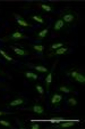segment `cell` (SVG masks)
Wrapping results in <instances>:
<instances>
[{
	"mask_svg": "<svg viewBox=\"0 0 85 129\" xmlns=\"http://www.w3.org/2000/svg\"><path fill=\"white\" fill-rule=\"evenodd\" d=\"M60 18L65 22V24L73 25L77 22V14L72 9H67V10H65V12H62Z\"/></svg>",
	"mask_w": 85,
	"mask_h": 129,
	"instance_id": "6da1fadb",
	"label": "cell"
},
{
	"mask_svg": "<svg viewBox=\"0 0 85 129\" xmlns=\"http://www.w3.org/2000/svg\"><path fill=\"white\" fill-rule=\"evenodd\" d=\"M27 37L25 36L24 33H22V32L20 31H16L14 32V33H12L10 36H7L5 37L2 39V41L7 42V41H17V40H22V39H26Z\"/></svg>",
	"mask_w": 85,
	"mask_h": 129,
	"instance_id": "7a4b0ae2",
	"label": "cell"
},
{
	"mask_svg": "<svg viewBox=\"0 0 85 129\" xmlns=\"http://www.w3.org/2000/svg\"><path fill=\"white\" fill-rule=\"evenodd\" d=\"M68 51H69V47L64 46V47H61V48L57 49V50H54V51H51V53H49L48 54V57H49V58H51V57L59 56V55H65V54H67Z\"/></svg>",
	"mask_w": 85,
	"mask_h": 129,
	"instance_id": "3957f363",
	"label": "cell"
},
{
	"mask_svg": "<svg viewBox=\"0 0 85 129\" xmlns=\"http://www.w3.org/2000/svg\"><path fill=\"white\" fill-rule=\"evenodd\" d=\"M14 16H15V18H16V22L18 23V25H20V26H23V27H32V26H33V24H32V23H28L26 20H24L20 15L14 14Z\"/></svg>",
	"mask_w": 85,
	"mask_h": 129,
	"instance_id": "277c9868",
	"label": "cell"
},
{
	"mask_svg": "<svg viewBox=\"0 0 85 129\" xmlns=\"http://www.w3.org/2000/svg\"><path fill=\"white\" fill-rule=\"evenodd\" d=\"M62 101H64V95H61V94H54L51 97V105L52 106H58Z\"/></svg>",
	"mask_w": 85,
	"mask_h": 129,
	"instance_id": "5b68a950",
	"label": "cell"
},
{
	"mask_svg": "<svg viewBox=\"0 0 85 129\" xmlns=\"http://www.w3.org/2000/svg\"><path fill=\"white\" fill-rule=\"evenodd\" d=\"M12 50L20 57H25V56H28L30 55V51L25 48H22V47H12Z\"/></svg>",
	"mask_w": 85,
	"mask_h": 129,
	"instance_id": "8992f818",
	"label": "cell"
},
{
	"mask_svg": "<svg viewBox=\"0 0 85 129\" xmlns=\"http://www.w3.org/2000/svg\"><path fill=\"white\" fill-rule=\"evenodd\" d=\"M54 68H56V64L52 66L49 73L46 74V91H49L50 89V85H51V81H52V74H54Z\"/></svg>",
	"mask_w": 85,
	"mask_h": 129,
	"instance_id": "52a82bcc",
	"label": "cell"
},
{
	"mask_svg": "<svg viewBox=\"0 0 85 129\" xmlns=\"http://www.w3.org/2000/svg\"><path fill=\"white\" fill-rule=\"evenodd\" d=\"M25 98L24 97H18V98H15V100H12V102L8 103V106L10 107H16V106H20V105H23L25 103Z\"/></svg>",
	"mask_w": 85,
	"mask_h": 129,
	"instance_id": "ba28073f",
	"label": "cell"
},
{
	"mask_svg": "<svg viewBox=\"0 0 85 129\" xmlns=\"http://www.w3.org/2000/svg\"><path fill=\"white\" fill-rule=\"evenodd\" d=\"M31 111H33L34 113H36V114H40V115H43L44 114V107H43V105H41V104H34L33 106L31 107Z\"/></svg>",
	"mask_w": 85,
	"mask_h": 129,
	"instance_id": "9c48e42d",
	"label": "cell"
},
{
	"mask_svg": "<svg viewBox=\"0 0 85 129\" xmlns=\"http://www.w3.org/2000/svg\"><path fill=\"white\" fill-rule=\"evenodd\" d=\"M48 33H49V27H46V29H43L42 31L38 32V33L35 34V38H36L38 40H42L48 36Z\"/></svg>",
	"mask_w": 85,
	"mask_h": 129,
	"instance_id": "30bf717a",
	"label": "cell"
},
{
	"mask_svg": "<svg viewBox=\"0 0 85 129\" xmlns=\"http://www.w3.org/2000/svg\"><path fill=\"white\" fill-rule=\"evenodd\" d=\"M64 26H65V22H64L60 17H59L58 20H57V22L54 23V31H60L61 29H64Z\"/></svg>",
	"mask_w": 85,
	"mask_h": 129,
	"instance_id": "8fae6325",
	"label": "cell"
},
{
	"mask_svg": "<svg viewBox=\"0 0 85 129\" xmlns=\"http://www.w3.org/2000/svg\"><path fill=\"white\" fill-rule=\"evenodd\" d=\"M64 46H66L65 42H56V44H52L50 47H49V50H50V53H51V51L57 50V49L61 48V47H64Z\"/></svg>",
	"mask_w": 85,
	"mask_h": 129,
	"instance_id": "7c38bea8",
	"label": "cell"
},
{
	"mask_svg": "<svg viewBox=\"0 0 85 129\" xmlns=\"http://www.w3.org/2000/svg\"><path fill=\"white\" fill-rule=\"evenodd\" d=\"M74 80L77 81L78 83H82V85H84V83H85V76L83 74L82 72H80V73L77 74V76H76L75 78H74Z\"/></svg>",
	"mask_w": 85,
	"mask_h": 129,
	"instance_id": "4fadbf2b",
	"label": "cell"
},
{
	"mask_svg": "<svg viewBox=\"0 0 85 129\" xmlns=\"http://www.w3.org/2000/svg\"><path fill=\"white\" fill-rule=\"evenodd\" d=\"M80 72V71L78 70V69H70V70H68V71H67V74H68L69 77H70V78H73V79H74Z\"/></svg>",
	"mask_w": 85,
	"mask_h": 129,
	"instance_id": "5bb4252c",
	"label": "cell"
},
{
	"mask_svg": "<svg viewBox=\"0 0 85 129\" xmlns=\"http://www.w3.org/2000/svg\"><path fill=\"white\" fill-rule=\"evenodd\" d=\"M32 20L40 23V24H44V23H46V20H44L41 15H33V16H32Z\"/></svg>",
	"mask_w": 85,
	"mask_h": 129,
	"instance_id": "9a60e30c",
	"label": "cell"
},
{
	"mask_svg": "<svg viewBox=\"0 0 85 129\" xmlns=\"http://www.w3.org/2000/svg\"><path fill=\"white\" fill-rule=\"evenodd\" d=\"M39 6L43 10H46V12H52V10H54V6L49 5V4H39Z\"/></svg>",
	"mask_w": 85,
	"mask_h": 129,
	"instance_id": "2e32d148",
	"label": "cell"
},
{
	"mask_svg": "<svg viewBox=\"0 0 85 129\" xmlns=\"http://www.w3.org/2000/svg\"><path fill=\"white\" fill-rule=\"evenodd\" d=\"M25 77H26L27 79H31V80H36V79L39 78V76H38L36 73H34V72H30V71L25 72Z\"/></svg>",
	"mask_w": 85,
	"mask_h": 129,
	"instance_id": "e0dca14e",
	"label": "cell"
},
{
	"mask_svg": "<svg viewBox=\"0 0 85 129\" xmlns=\"http://www.w3.org/2000/svg\"><path fill=\"white\" fill-rule=\"evenodd\" d=\"M32 49H33V50H35L36 51V53H43V50H44V46L43 45H32Z\"/></svg>",
	"mask_w": 85,
	"mask_h": 129,
	"instance_id": "ac0fdd59",
	"label": "cell"
},
{
	"mask_svg": "<svg viewBox=\"0 0 85 129\" xmlns=\"http://www.w3.org/2000/svg\"><path fill=\"white\" fill-rule=\"evenodd\" d=\"M76 121H72V120H67V121H62V123L60 124V127L62 128H68V127H73L75 126Z\"/></svg>",
	"mask_w": 85,
	"mask_h": 129,
	"instance_id": "d6986e66",
	"label": "cell"
},
{
	"mask_svg": "<svg viewBox=\"0 0 85 129\" xmlns=\"http://www.w3.org/2000/svg\"><path fill=\"white\" fill-rule=\"evenodd\" d=\"M0 55H1V56L4 57V58L6 59V61H8V62H14V58H12V57H10L9 55H8L7 53H6L5 50H2V49H0Z\"/></svg>",
	"mask_w": 85,
	"mask_h": 129,
	"instance_id": "ffe728a7",
	"label": "cell"
},
{
	"mask_svg": "<svg viewBox=\"0 0 85 129\" xmlns=\"http://www.w3.org/2000/svg\"><path fill=\"white\" fill-rule=\"evenodd\" d=\"M59 90H60L61 93H65V94H69L73 91V88L69 87V86H60V88H59Z\"/></svg>",
	"mask_w": 85,
	"mask_h": 129,
	"instance_id": "44dd1931",
	"label": "cell"
},
{
	"mask_svg": "<svg viewBox=\"0 0 85 129\" xmlns=\"http://www.w3.org/2000/svg\"><path fill=\"white\" fill-rule=\"evenodd\" d=\"M33 68L36 71H39V72H43V73L48 71V69H46V66H42V65H33Z\"/></svg>",
	"mask_w": 85,
	"mask_h": 129,
	"instance_id": "7402d4cb",
	"label": "cell"
},
{
	"mask_svg": "<svg viewBox=\"0 0 85 129\" xmlns=\"http://www.w3.org/2000/svg\"><path fill=\"white\" fill-rule=\"evenodd\" d=\"M67 118H51V122H56V123H58V122H62V121H67Z\"/></svg>",
	"mask_w": 85,
	"mask_h": 129,
	"instance_id": "603a6c76",
	"label": "cell"
},
{
	"mask_svg": "<svg viewBox=\"0 0 85 129\" xmlns=\"http://www.w3.org/2000/svg\"><path fill=\"white\" fill-rule=\"evenodd\" d=\"M68 104L70 105V106H76V105H77V100L74 97H70L68 100Z\"/></svg>",
	"mask_w": 85,
	"mask_h": 129,
	"instance_id": "cb8c5ba5",
	"label": "cell"
},
{
	"mask_svg": "<svg viewBox=\"0 0 85 129\" xmlns=\"http://www.w3.org/2000/svg\"><path fill=\"white\" fill-rule=\"evenodd\" d=\"M35 89L38 90V93H39L40 95H43V94H44V88L42 87L41 85H36V86H35Z\"/></svg>",
	"mask_w": 85,
	"mask_h": 129,
	"instance_id": "d4e9b609",
	"label": "cell"
},
{
	"mask_svg": "<svg viewBox=\"0 0 85 129\" xmlns=\"http://www.w3.org/2000/svg\"><path fill=\"white\" fill-rule=\"evenodd\" d=\"M0 124L4 127H12V124H10V122L6 121V120H0Z\"/></svg>",
	"mask_w": 85,
	"mask_h": 129,
	"instance_id": "484cf974",
	"label": "cell"
},
{
	"mask_svg": "<svg viewBox=\"0 0 85 129\" xmlns=\"http://www.w3.org/2000/svg\"><path fill=\"white\" fill-rule=\"evenodd\" d=\"M30 128H32V129H39L40 128V123H36V122L31 123V124H30Z\"/></svg>",
	"mask_w": 85,
	"mask_h": 129,
	"instance_id": "4316f807",
	"label": "cell"
},
{
	"mask_svg": "<svg viewBox=\"0 0 85 129\" xmlns=\"http://www.w3.org/2000/svg\"><path fill=\"white\" fill-rule=\"evenodd\" d=\"M7 114H10L9 112H4V111H0V117L1 115H7Z\"/></svg>",
	"mask_w": 85,
	"mask_h": 129,
	"instance_id": "83f0119b",
	"label": "cell"
},
{
	"mask_svg": "<svg viewBox=\"0 0 85 129\" xmlns=\"http://www.w3.org/2000/svg\"><path fill=\"white\" fill-rule=\"evenodd\" d=\"M0 73H1V74H4V72H2V71H1V70H0Z\"/></svg>",
	"mask_w": 85,
	"mask_h": 129,
	"instance_id": "f1b7e54d",
	"label": "cell"
}]
</instances>
